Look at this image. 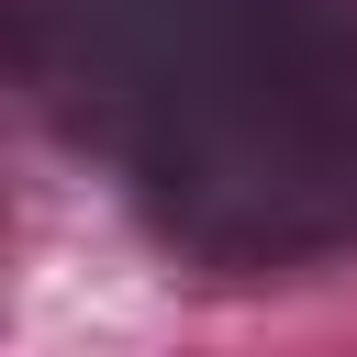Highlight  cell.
Listing matches in <instances>:
<instances>
[{
  "label": "cell",
  "mask_w": 357,
  "mask_h": 357,
  "mask_svg": "<svg viewBox=\"0 0 357 357\" xmlns=\"http://www.w3.org/2000/svg\"><path fill=\"white\" fill-rule=\"evenodd\" d=\"M11 67L190 257H301L357 223L346 0H11Z\"/></svg>",
  "instance_id": "obj_1"
}]
</instances>
